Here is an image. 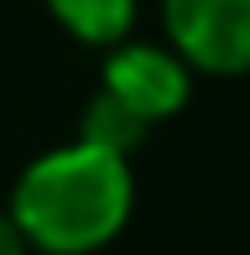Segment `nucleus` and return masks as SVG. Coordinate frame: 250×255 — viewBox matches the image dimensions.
Returning <instances> with one entry per match:
<instances>
[{"label": "nucleus", "instance_id": "423d86ee", "mask_svg": "<svg viewBox=\"0 0 250 255\" xmlns=\"http://www.w3.org/2000/svg\"><path fill=\"white\" fill-rule=\"evenodd\" d=\"M0 255H37V250H31V240L21 235V224H16L10 208H0Z\"/></svg>", "mask_w": 250, "mask_h": 255}, {"label": "nucleus", "instance_id": "20e7f679", "mask_svg": "<svg viewBox=\"0 0 250 255\" xmlns=\"http://www.w3.org/2000/svg\"><path fill=\"white\" fill-rule=\"evenodd\" d=\"M47 16L58 21L73 42L84 47H120L135 26V5L141 0H42Z\"/></svg>", "mask_w": 250, "mask_h": 255}, {"label": "nucleus", "instance_id": "f257e3e1", "mask_svg": "<svg viewBox=\"0 0 250 255\" xmlns=\"http://www.w3.org/2000/svg\"><path fill=\"white\" fill-rule=\"evenodd\" d=\"M10 214L37 255H94L130 224L135 172L130 156L68 141L26 161L10 188Z\"/></svg>", "mask_w": 250, "mask_h": 255}, {"label": "nucleus", "instance_id": "39448f33", "mask_svg": "<svg viewBox=\"0 0 250 255\" xmlns=\"http://www.w3.org/2000/svg\"><path fill=\"white\" fill-rule=\"evenodd\" d=\"M78 141L105 146V151H115V156H130L135 146L146 141V125L135 120L125 104H115L105 89H94V99H89L84 115H78Z\"/></svg>", "mask_w": 250, "mask_h": 255}, {"label": "nucleus", "instance_id": "7ed1b4c3", "mask_svg": "<svg viewBox=\"0 0 250 255\" xmlns=\"http://www.w3.org/2000/svg\"><path fill=\"white\" fill-rule=\"evenodd\" d=\"M99 89H105L115 104H125V110L151 130V125L183 115V104L193 99V68L167 47V42H135V37H125L120 47L105 52Z\"/></svg>", "mask_w": 250, "mask_h": 255}, {"label": "nucleus", "instance_id": "f03ea898", "mask_svg": "<svg viewBox=\"0 0 250 255\" xmlns=\"http://www.w3.org/2000/svg\"><path fill=\"white\" fill-rule=\"evenodd\" d=\"M162 26L193 73H250V0H162Z\"/></svg>", "mask_w": 250, "mask_h": 255}]
</instances>
